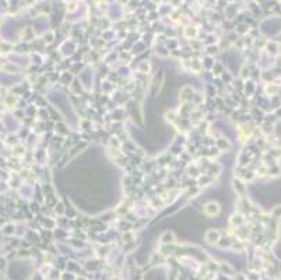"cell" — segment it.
I'll list each match as a JSON object with an SVG mask.
<instances>
[{"label": "cell", "instance_id": "cell-1", "mask_svg": "<svg viewBox=\"0 0 281 280\" xmlns=\"http://www.w3.org/2000/svg\"><path fill=\"white\" fill-rule=\"evenodd\" d=\"M218 205L217 203H214V202H211V203H208L207 206H206V211H207L208 214H217L218 213Z\"/></svg>", "mask_w": 281, "mask_h": 280}]
</instances>
